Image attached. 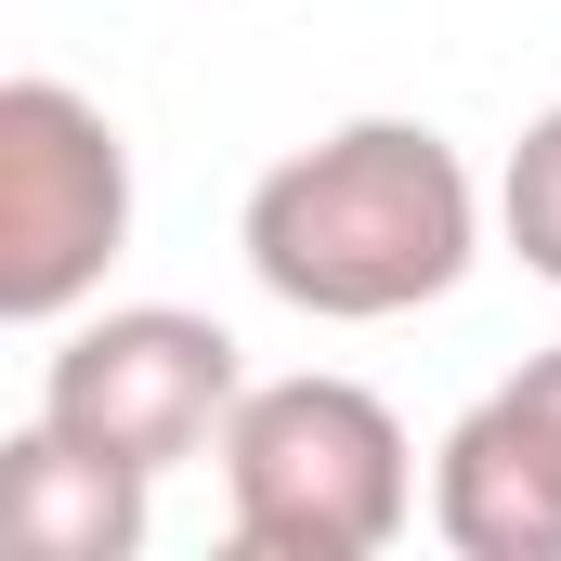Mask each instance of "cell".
<instances>
[{"label": "cell", "mask_w": 561, "mask_h": 561, "mask_svg": "<svg viewBox=\"0 0 561 561\" xmlns=\"http://www.w3.org/2000/svg\"><path fill=\"white\" fill-rule=\"evenodd\" d=\"M431 536L457 561H561V340L523 353L431 457Z\"/></svg>", "instance_id": "5"}, {"label": "cell", "mask_w": 561, "mask_h": 561, "mask_svg": "<svg viewBox=\"0 0 561 561\" xmlns=\"http://www.w3.org/2000/svg\"><path fill=\"white\" fill-rule=\"evenodd\" d=\"M131 249V144L66 79H0V313L66 327Z\"/></svg>", "instance_id": "3"}, {"label": "cell", "mask_w": 561, "mask_h": 561, "mask_svg": "<svg viewBox=\"0 0 561 561\" xmlns=\"http://www.w3.org/2000/svg\"><path fill=\"white\" fill-rule=\"evenodd\" d=\"M0 523L26 561H131L144 523H157V470L144 457H105L79 431L26 419L0 444Z\"/></svg>", "instance_id": "6"}, {"label": "cell", "mask_w": 561, "mask_h": 561, "mask_svg": "<svg viewBox=\"0 0 561 561\" xmlns=\"http://www.w3.org/2000/svg\"><path fill=\"white\" fill-rule=\"evenodd\" d=\"M236 561H379L419 523V444L366 379H249L222 419Z\"/></svg>", "instance_id": "2"}, {"label": "cell", "mask_w": 561, "mask_h": 561, "mask_svg": "<svg viewBox=\"0 0 561 561\" xmlns=\"http://www.w3.org/2000/svg\"><path fill=\"white\" fill-rule=\"evenodd\" d=\"M249 366L209 313L183 300H118V313H79L66 353L39 366V419L105 444V457H144V470H183V457H222V419H236Z\"/></svg>", "instance_id": "4"}, {"label": "cell", "mask_w": 561, "mask_h": 561, "mask_svg": "<svg viewBox=\"0 0 561 561\" xmlns=\"http://www.w3.org/2000/svg\"><path fill=\"white\" fill-rule=\"evenodd\" d=\"M496 236H510L523 275L561 287V105H536L523 144H510V170H496Z\"/></svg>", "instance_id": "7"}, {"label": "cell", "mask_w": 561, "mask_h": 561, "mask_svg": "<svg viewBox=\"0 0 561 561\" xmlns=\"http://www.w3.org/2000/svg\"><path fill=\"white\" fill-rule=\"evenodd\" d=\"M236 249L313 327H392L483 262V196L431 118H340L249 183Z\"/></svg>", "instance_id": "1"}]
</instances>
